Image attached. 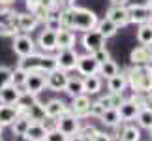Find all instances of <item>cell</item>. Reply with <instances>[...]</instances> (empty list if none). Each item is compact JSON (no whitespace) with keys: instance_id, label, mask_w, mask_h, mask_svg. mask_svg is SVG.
<instances>
[{"instance_id":"cell-1","label":"cell","mask_w":152,"mask_h":141,"mask_svg":"<svg viewBox=\"0 0 152 141\" xmlns=\"http://www.w3.org/2000/svg\"><path fill=\"white\" fill-rule=\"evenodd\" d=\"M60 15V23L62 28H68V30H75V32H86L96 28L98 25V15L88 8H81V6H69V8H64L58 11Z\"/></svg>"},{"instance_id":"cell-2","label":"cell","mask_w":152,"mask_h":141,"mask_svg":"<svg viewBox=\"0 0 152 141\" xmlns=\"http://www.w3.org/2000/svg\"><path fill=\"white\" fill-rule=\"evenodd\" d=\"M124 75L128 79V87L133 92H143L147 94L152 90V66L145 64V66H132L124 70Z\"/></svg>"},{"instance_id":"cell-3","label":"cell","mask_w":152,"mask_h":141,"mask_svg":"<svg viewBox=\"0 0 152 141\" xmlns=\"http://www.w3.org/2000/svg\"><path fill=\"white\" fill-rule=\"evenodd\" d=\"M17 66L26 70V72H42V73H49L53 70H56V58L51 53H32L28 57L19 58Z\"/></svg>"},{"instance_id":"cell-4","label":"cell","mask_w":152,"mask_h":141,"mask_svg":"<svg viewBox=\"0 0 152 141\" xmlns=\"http://www.w3.org/2000/svg\"><path fill=\"white\" fill-rule=\"evenodd\" d=\"M11 23H13L15 30L19 34H30L32 30H36L39 21L38 17L30 13V11H23V13H17V11H13V15H11Z\"/></svg>"},{"instance_id":"cell-5","label":"cell","mask_w":152,"mask_h":141,"mask_svg":"<svg viewBox=\"0 0 152 141\" xmlns=\"http://www.w3.org/2000/svg\"><path fill=\"white\" fill-rule=\"evenodd\" d=\"M79 126H81V119H79V117H75L69 109L55 120V128H56L58 132H62L64 136H68V137L75 136V134L79 132Z\"/></svg>"},{"instance_id":"cell-6","label":"cell","mask_w":152,"mask_h":141,"mask_svg":"<svg viewBox=\"0 0 152 141\" xmlns=\"http://www.w3.org/2000/svg\"><path fill=\"white\" fill-rule=\"evenodd\" d=\"M11 49L15 51V55L19 58H23L36 53V42L30 34H15L13 42H11Z\"/></svg>"},{"instance_id":"cell-7","label":"cell","mask_w":152,"mask_h":141,"mask_svg":"<svg viewBox=\"0 0 152 141\" xmlns=\"http://www.w3.org/2000/svg\"><path fill=\"white\" fill-rule=\"evenodd\" d=\"M128 15H130V23L133 25H145V23L152 21V10L147 4H128Z\"/></svg>"},{"instance_id":"cell-8","label":"cell","mask_w":152,"mask_h":141,"mask_svg":"<svg viewBox=\"0 0 152 141\" xmlns=\"http://www.w3.org/2000/svg\"><path fill=\"white\" fill-rule=\"evenodd\" d=\"M68 72H64V70L56 68L53 70V72H49L47 75H45V89H49L53 92H60L66 89V83H68Z\"/></svg>"},{"instance_id":"cell-9","label":"cell","mask_w":152,"mask_h":141,"mask_svg":"<svg viewBox=\"0 0 152 141\" xmlns=\"http://www.w3.org/2000/svg\"><path fill=\"white\" fill-rule=\"evenodd\" d=\"M77 57H79V53L75 51V47L73 49H58L55 55L56 66L60 70H64V72H72L77 66Z\"/></svg>"},{"instance_id":"cell-10","label":"cell","mask_w":152,"mask_h":141,"mask_svg":"<svg viewBox=\"0 0 152 141\" xmlns=\"http://www.w3.org/2000/svg\"><path fill=\"white\" fill-rule=\"evenodd\" d=\"M81 43H83L86 53H94L98 49H102V47H105V38L102 36V32L98 30V28H92V30L83 32Z\"/></svg>"},{"instance_id":"cell-11","label":"cell","mask_w":152,"mask_h":141,"mask_svg":"<svg viewBox=\"0 0 152 141\" xmlns=\"http://www.w3.org/2000/svg\"><path fill=\"white\" fill-rule=\"evenodd\" d=\"M75 70H77V73L83 75V77H86V75H98L100 64L96 62V58L92 57L90 53H85V55L77 57V66H75Z\"/></svg>"},{"instance_id":"cell-12","label":"cell","mask_w":152,"mask_h":141,"mask_svg":"<svg viewBox=\"0 0 152 141\" xmlns=\"http://www.w3.org/2000/svg\"><path fill=\"white\" fill-rule=\"evenodd\" d=\"M105 17H107L109 21H113L118 28L132 25L126 6H113V4H111V6H109V10H107V13H105Z\"/></svg>"},{"instance_id":"cell-13","label":"cell","mask_w":152,"mask_h":141,"mask_svg":"<svg viewBox=\"0 0 152 141\" xmlns=\"http://www.w3.org/2000/svg\"><path fill=\"white\" fill-rule=\"evenodd\" d=\"M130 62L133 66H145L152 64V47L150 45H137L130 53Z\"/></svg>"},{"instance_id":"cell-14","label":"cell","mask_w":152,"mask_h":141,"mask_svg":"<svg viewBox=\"0 0 152 141\" xmlns=\"http://www.w3.org/2000/svg\"><path fill=\"white\" fill-rule=\"evenodd\" d=\"M45 75L47 73H42V72H28L23 90L32 92V94H39L45 89Z\"/></svg>"},{"instance_id":"cell-15","label":"cell","mask_w":152,"mask_h":141,"mask_svg":"<svg viewBox=\"0 0 152 141\" xmlns=\"http://www.w3.org/2000/svg\"><path fill=\"white\" fill-rule=\"evenodd\" d=\"M90 96L88 94H81V96H75L72 98V104L68 105L69 111L75 115V117H79V119H85V117H88V107H90Z\"/></svg>"},{"instance_id":"cell-16","label":"cell","mask_w":152,"mask_h":141,"mask_svg":"<svg viewBox=\"0 0 152 141\" xmlns=\"http://www.w3.org/2000/svg\"><path fill=\"white\" fill-rule=\"evenodd\" d=\"M36 47H39L42 53H53V51H56V32L43 28V30L39 32L38 40H36Z\"/></svg>"},{"instance_id":"cell-17","label":"cell","mask_w":152,"mask_h":141,"mask_svg":"<svg viewBox=\"0 0 152 141\" xmlns=\"http://www.w3.org/2000/svg\"><path fill=\"white\" fill-rule=\"evenodd\" d=\"M43 107H45V115H47V119H51V120H56L58 117L64 115V113L69 109L68 104L64 102V100H60V98L49 100L47 104H43Z\"/></svg>"},{"instance_id":"cell-18","label":"cell","mask_w":152,"mask_h":141,"mask_svg":"<svg viewBox=\"0 0 152 141\" xmlns=\"http://www.w3.org/2000/svg\"><path fill=\"white\" fill-rule=\"evenodd\" d=\"M75 32L73 30H68V28H60L56 32V51L58 49H73L75 47Z\"/></svg>"},{"instance_id":"cell-19","label":"cell","mask_w":152,"mask_h":141,"mask_svg":"<svg viewBox=\"0 0 152 141\" xmlns=\"http://www.w3.org/2000/svg\"><path fill=\"white\" fill-rule=\"evenodd\" d=\"M21 115V111L17 109V105H6V104H0V124L4 128L6 126H11L15 122V119Z\"/></svg>"},{"instance_id":"cell-20","label":"cell","mask_w":152,"mask_h":141,"mask_svg":"<svg viewBox=\"0 0 152 141\" xmlns=\"http://www.w3.org/2000/svg\"><path fill=\"white\" fill-rule=\"evenodd\" d=\"M47 132H49V128L45 126V122H32V124L28 126L25 137L28 141H45Z\"/></svg>"},{"instance_id":"cell-21","label":"cell","mask_w":152,"mask_h":141,"mask_svg":"<svg viewBox=\"0 0 152 141\" xmlns=\"http://www.w3.org/2000/svg\"><path fill=\"white\" fill-rule=\"evenodd\" d=\"M64 92L68 94V96H81V94H85V85H83V75H69L68 77V83H66V89Z\"/></svg>"},{"instance_id":"cell-22","label":"cell","mask_w":152,"mask_h":141,"mask_svg":"<svg viewBox=\"0 0 152 141\" xmlns=\"http://www.w3.org/2000/svg\"><path fill=\"white\" fill-rule=\"evenodd\" d=\"M23 89H19V87L15 85H8L4 87L2 90H0V104H6V105H15L17 100H19Z\"/></svg>"},{"instance_id":"cell-23","label":"cell","mask_w":152,"mask_h":141,"mask_svg":"<svg viewBox=\"0 0 152 141\" xmlns=\"http://www.w3.org/2000/svg\"><path fill=\"white\" fill-rule=\"evenodd\" d=\"M116 109H118V113H120V119L124 120V122H132V120L137 117V113H139V107H137V105L132 102L130 98H128V100H124V102H122V104H120Z\"/></svg>"},{"instance_id":"cell-24","label":"cell","mask_w":152,"mask_h":141,"mask_svg":"<svg viewBox=\"0 0 152 141\" xmlns=\"http://www.w3.org/2000/svg\"><path fill=\"white\" fill-rule=\"evenodd\" d=\"M126 87H128V79H126L124 72H118L116 75H113V77L107 79V89H109V92L122 94V92L126 90Z\"/></svg>"},{"instance_id":"cell-25","label":"cell","mask_w":152,"mask_h":141,"mask_svg":"<svg viewBox=\"0 0 152 141\" xmlns=\"http://www.w3.org/2000/svg\"><path fill=\"white\" fill-rule=\"evenodd\" d=\"M83 85H85V94L92 96V94H98L102 90L103 79L100 75H86V77H83Z\"/></svg>"},{"instance_id":"cell-26","label":"cell","mask_w":152,"mask_h":141,"mask_svg":"<svg viewBox=\"0 0 152 141\" xmlns=\"http://www.w3.org/2000/svg\"><path fill=\"white\" fill-rule=\"evenodd\" d=\"M23 115H26L32 122H43L45 119H47V115H45V107H43V104L39 102V100L34 105H30Z\"/></svg>"},{"instance_id":"cell-27","label":"cell","mask_w":152,"mask_h":141,"mask_svg":"<svg viewBox=\"0 0 152 141\" xmlns=\"http://www.w3.org/2000/svg\"><path fill=\"white\" fill-rule=\"evenodd\" d=\"M100 120L103 122L105 126H116V124H120V122H124L120 119V113H118V109L116 107H109V109H103V113L100 117Z\"/></svg>"},{"instance_id":"cell-28","label":"cell","mask_w":152,"mask_h":141,"mask_svg":"<svg viewBox=\"0 0 152 141\" xmlns=\"http://www.w3.org/2000/svg\"><path fill=\"white\" fill-rule=\"evenodd\" d=\"M137 42L141 45H150L152 47V23L137 25Z\"/></svg>"},{"instance_id":"cell-29","label":"cell","mask_w":152,"mask_h":141,"mask_svg":"<svg viewBox=\"0 0 152 141\" xmlns=\"http://www.w3.org/2000/svg\"><path fill=\"white\" fill-rule=\"evenodd\" d=\"M124 96L122 94H115V92H107V94H103V96H100V102L103 105V109H109V107H118V105L124 102Z\"/></svg>"},{"instance_id":"cell-30","label":"cell","mask_w":152,"mask_h":141,"mask_svg":"<svg viewBox=\"0 0 152 141\" xmlns=\"http://www.w3.org/2000/svg\"><path fill=\"white\" fill-rule=\"evenodd\" d=\"M38 102V94H32V92H26V90H23L21 92V96H19V100H17V109L21 111V115L25 113V111L30 107V105H34Z\"/></svg>"},{"instance_id":"cell-31","label":"cell","mask_w":152,"mask_h":141,"mask_svg":"<svg viewBox=\"0 0 152 141\" xmlns=\"http://www.w3.org/2000/svg\"><path fill=\"white\" fill-rule=\"evenodd\" d=\"M96 28H98V30L102 32V36H103L105 40H107V38H113L115 34L118 32V26H116L113 21H109L107 17H105V19H100V21H98Z\"/></svg>"},{"instance_id":"cell-32","label":"cell","mask_w":152,"mask_h":141,"mask_svg":"<svg viewBox=\"0 0 152 141\" xmlns=\"http://www.w3.org/2000/svg\"><path fill=\"white\" fill-rule=\"evenodd\" d=\"M30 124H32V120L26 115H19L15 119V122L11 124V132H13V136H25Z\"/></svg>"},{"instance_id":"cell-33","label":"cell","mask_w":152,"mask_h":141,"mask_svg":"<svg viewBox=\"0 0 152 141\" xmlns=\"http://www.w3.org/2000/svg\"><path fill=\"white\" fill-rule=\"evenodd\" d=\"M118 141H141V128L135 126V124L126 122L124 132H122V136H120Z\"/></svg>"},{"instance_id":"cell-34","label":"cell","mask_w":152,"mask_h":141,"mask_svg":"<svg viewBox=\"0 0 152 141\" xmlns=\"http://www.w3.org/2000/svg\"><path fill=\"white\" fill-rule=\"evenodd\" d=\"M118 72H120L118 64H116L113 58H111V60L100 64V72H98V75H100L102 79H109V77H113V75H116Z\"/></svg>"},{"instance_id":"cell-35","label":"cell","mask_w":152,"mask_h":141,"mask_svg":"<svg viewBox=\"0 0 152 141\" xmlns=\"http://www.w3.org/2000/svg\"><path fill=\"white\" fill-rule=\"evenodd\" d=\"M135 120H137V126H139V128H145V130H148V128L152 126V111L145 109V107L139 109Z\"/></svg>"},{"instance_id":"cell-36","label":"cell","mask_w":152,"mask_h":141,"mask_svg":"<svg viewBox=\"0 0 152 141\" xmlns=\"http://www.w3.org/2000/svg\"><path fill=\"white\" fill-rule=\"evenodd\" d=\"M26 75H28L26 70H23V68L17 66L15 70H11V85L23 89V87H25V81H26Z\"/></svg>"},{"instance_id":"cell-37","label":"cell","mask_w":152,"mask_h":141,"mask_svg":"<svg viewBox=\"0 0 152 141\" xmlns=\"http://www.w3.org/2000/svg\"><path fill=\"white\" fill-rule=\"evenodd\" d=\"M43 28H47V30H55V32L60 30L62 23H60V15H58V11H56V13H53V15H49V19L43 23Z\"/></svg>"},{"instance_id":"cell-38","label":"cell","mask_w":152,"mask_h":141,"mask_svg":"<svg viewBox=\"0 0 152 141\" xmlns=\"http://www.w3.org/2000/svg\"><path fill=\"white\" fill-rule=\"evenodd\" d=\"M8 85H11V68L0 66V90Z\"/></svg>"},{"instance_id":"cell-39","label":"cell","mask_w":152,"mask_h":141,"mask_svg":"<svg viewBox=\"0 0 152 141\" xmlns=\"http://www.w3.org/2000/svg\"><path fill=\"white\" fill-rule=\"evenodd\" d=\"M98 130H96V126H92V124H81L79 126V136L81 137H85L86 141H90L92 137H94V134H96Z\"/></svg>"},{"instance_id":"cell-40","label":"cell","mask_w":152,"mask_h":141,"mask_svg":"<svg viewBox=\"0 0 152 141\" xmlns=\"http://www.w3.org/2000/svg\"><path fill=\"white\" fill-rule=\"evenodd\" d=\"M90 55L96 58V62H98V64H103V62L111 60V53L105 49V47H102V49H98V51H94V53H90Z\"/></svg>"},{"instance_id":"cell-41","label":"cell","mask_w":152,"mask_h":141,"mask_svg":"<svg viewBox=\"0 0 152 141\" xmlns=\"http://www.w3.org/2000/svg\"><path fill=\"white\" fill-rule=\"evenodd\" d=\"M45 141H68V136H64L62 132H58L56 128H49Z\"/></svg>"},{"instance_id":"cell-42","label":"cell","mask_w":152,"mask_h":141,"mask_svg":"<svg viewBox=\"0 0 152 141\" xmlns=\"http://www.w3.org/2000/svg\"><path fill=\"white\" fill-rule=\"evenodd\" d=\"M103 113V105L100 102H92L88 107V117H94V119H100Z\"/></svg>"},{"instance_id":"cell-43","label":"cell","mask_w":152,"mask_h":141,"mask_svg":"<svg viewBox=\"0 0 152 141\" xmlns=\"http://www.w3.org/2000/svg\"><path fill=\"white\" fill-rule=\"evenodd\" d=\"M130 100L137 105L139 109H143V107H145V94H143V92H133L132 96H130Z\"/></svg>"},{"instance_id":"cell-44","label":"cell","mask_w":152,"mask_h":141,"mask_svg":"<svg viewBox=\"0 0 152 141\" xmlns=\"http://www.w3.org/2000/svg\"><path fill=\"white\" fill-rule=\"evenodd\" d=\"M90 141H113V136H111V134H107V132H100V130H98Z\"/></svg>"},{"instance_id":"cell-45","label":"cell","mask_w":152,"mask_h":141,"mask_svg":"<svg viewBox=\"0 0 152 141\" xmlns=\"http://www.w3.org/2000/svg\"><path fill=\"white\" fill-rule=\"evenodd\" d=\"M25 4H26V10L28 11H34L39 4H42V0H25Z\"/></svg>"},{"instance_id":"cell-46","label":"cell","mask_w":152,"mask_h":141,"mask_svg":"<svg viewBox=\"0 0 152 141\" xmlns=\"http://www.w3.org/2000/svg\"><path fill=\"white\" fill-rule=\"evenodd\" d=\"M145 109L152 111V90L145 94Z\"/></svg>"},{"instance_id":"cell-47","label":"cell","mask_w":152,"mask_h":141,"mask_svg":"<svg viewBox=\"0 0 152 141\" xmlns=\"http://www.w3.org/2000/svg\"><path fill=\"white\" fill-rule=\"evenodd\" d=\"M113 6H128V0H111Z\"/></svg>"},{"instance_id":"cell-48","label":"cell","mask_w":152,"mask_h":141,"mask_svg":"<svg viewBox=\"0 0 152 141\" xmlns=\"http://www.w3.org/2000/svg\"><path fill=\"white\" fill-rule=\"evenodd\" d=\"M15 0H0V6H6V8H11V4H13Z\"/></svg>"},{"instance_id":"cell-49","label":"cell","mask_w":152,"mask_h":141,"mask_svg":"<svg viewBox=\"0 0 152 141\" xmlns=\"http://www.w3.org/2000/svg\"><path fill=\"white\" fill-rule=\"evenodd\" d=\"M13 141H28L25 136H13Z\"/></svg>"},{"instance_id":"cell-50","label":"cell","mask_w":152,"mask_h":141,"mask_svg":"<svg viewBox=\"0 0 152 141\" xmlns=\"http://www.w3.org/2000/svg\"><path fill=\"white\" fill-rule=\"evenodd\" d=\"M147 6H148V8L152 10V0H147Z\"/></svg>"},{"instance_id":"cell-51","label":"cell","mask_w":152,"mask_h":141,"mask_svg":"<svg viewBox=\"0 0 152 141\" xmlns=\"http://www.w3.org/2000/svg\"><path fill=\"white\" fill-rule=\"evenodd\" d=\"M2 130H4V126H2V124H0V136H2Z\"/></svg>"},{"instance_id":"cell-52","label":"cell","mask_w":152,"mask_h":141,"mask_svg":"<svg viewBox=\"0 0 152 141\" xmlns=\"http://www.w3.org/2000/svg\"><path fill=\"white\" fill-rule=\"evenodd\" d=\"M148 134H150V137H152V126H150V128H148Z\"/></svg>"},{"instance_id":"cell-53","label":"cell","mask_w":152,"mask_h":141,"mask_svg":"<svg viewBox=\"0 0 152 141\" xmlns=\"http://www.w3.org/2000/svg\"><path fill=\"white\" fill-rule=\"evenodd\" d=\"M0 141H4V139H2V136H0Z\"/></svg>"}]
</instances>
